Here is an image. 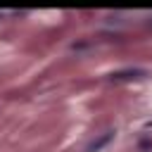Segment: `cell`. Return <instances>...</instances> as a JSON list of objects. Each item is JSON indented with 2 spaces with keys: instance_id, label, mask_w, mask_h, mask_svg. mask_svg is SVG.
<instances>
[{
  "instance_id": "cell-1",
  "label": "cell",
  "mask_w": 152,
  "mask_h": 152,
  "mask_svg": "<svg viewBox=\"0 0 152 152\" xmlns=\"http://www.w3.org/2000/svg\"><path fill=\"white\" fill-rule=\"evenodd\" d=\"M142 76H147L142 69H126V71H116V74H112L109 78H112V81H131V78H142Z\"/></svg>"
},
{
  "instance_id": "cell-2",
  "label": "cell",
  "mask_w": 152,
  "mask_h": 152,
  "mask_svg": "<svg viewBox=\"0 0 152 152\" xmlns=\"http://www.w3.org/2000/svg\"><path fill=\"white\" fill-rule=\"evenodd\" d=\"M109 140H112V133H104V135H102V138H100V140H97V142H93V145H90V147H88V152H97V150H100V147H102V145H107V142H109Z\"/></svg>"
}]
</instances>
